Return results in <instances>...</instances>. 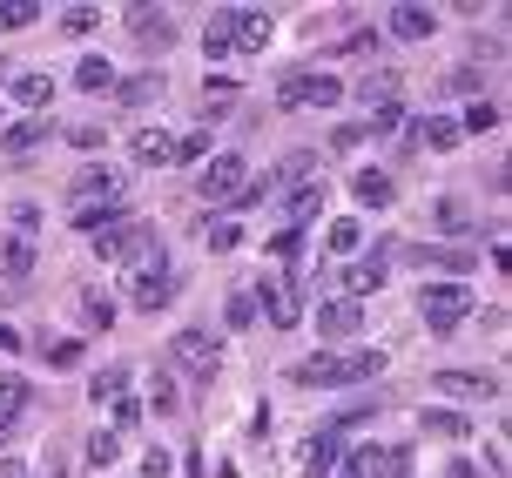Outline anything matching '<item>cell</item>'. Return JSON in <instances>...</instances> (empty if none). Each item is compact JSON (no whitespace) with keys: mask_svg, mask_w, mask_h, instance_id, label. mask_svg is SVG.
<instances>
[{"mask_svg":"<svg viewBox=\"0 0 512 478\" xmlns=\"http://www.w3.org/2000/svg\"><path fill=\"white\" fill-rule=\"evenodd\" d=\"M115 88H122V101H128V108H142V101H155V95H162V75H135V81H115Z\"/></svg>","mask_w":512,"mask_h":478,"instance_id":"obj_28","label":"cell"},{"mask_svg":"<svg viewBox=\"0 0 512 478\" xmlns=\"http://www.w3.org/2000/svg\"><path fill=\"white\" fill-rule=\"evenodd\" d=\"M48 142V122H14V128H0V149L7 155H34Z\"/></svg>","mask_w":512,"mask_h":478,"instance_id":"obj_16","label":"cell"},{"mask_svg":"<svg viewBox=\"0 0 512 478\" xmlns=\"http://www.w3.org/2000/svg\"><path fill=\"white\" fill-rule=\"evenodd\" d=\"M411 263H438V270H459V277H465V270H479V256H472V250H418Z\"/></svg>","mask_w":512,"mask_h":478,"instance_id":"obj_26","label":"cell"},{"mask_svg":"<svg viewBox=\"0 0 512 478\" xmlns=\"http://www.w3.org/2000/svg\"><path fill=\"white\" fill-rule=\"evenodd\" d=\"M0 478H21V458H0Z\"/></svg>","mask_w":512,"mask_h":478,"instance_id":"obj_48","label":"cell"},{"mask_svg":"<svg viewBox=\"0 0 512 478\" xmlns=\"http://www.w3.org/2000/svg\"><path fill=\"white\" fill-rule=\"evenodd\" d=\"M378 371H384L378 351H351V357H344V351H317V357H304L290 378L310 384V391H344V384H371Z\"/></svg>","mask_w":512,"mask_h":478,"instance_id":"obj_1","label":"cell"},{"mask_svg":"<svg viewBox=\"0 0 512 478\" xmlns=\"http://www.w3.org/2000/svg\"><path fill=\"white\" fill-rule=\"evenodd\" d=\"M277 101H283V108H337V101H344V88H337L331 75H290L277 88Z\"/></svg>","mask_w":512,"mask_h":478,"instance_id":"obj_7","label":"cell"},{"mask_svg":"<svg viewBox=\"0 0 512 478\" xmlns=\"http://www.w3.org/2000/svg\"><path fill=\"white\" fill-rule=\"evenodd\" d=\"M209 155V135H189V142H176V162H203Z\"/></svg>","mask_w":512,"mask_h":478,"instance_id":"obj_44","label":"cell"},{"mask_svg":"<svg viewBox=\"0 0 512 478\" xmlns=\"http://www.w3.org/2000/svg\"><path fill=\"white\" fill-rule=\"evenodd\" d=\"M344 290H351V303H358L364 290H384V263H351V270H344Z\"/></svg>","mask_w":512,"mask_h":478,"instance_id":"obj_25","label":"cell"},{"mask_svg":"<svg viewBox=\"0 0 512 478\" xmlns=\"http://www.w3.org/2000/svg\"><path fill=\"white\" fill-rule=\"evenodd\" d=\"M81 310H88V324H95V330H108V324H115V303H108V297H95V290L81 297Z\"/></svg>","mask_w":512,"mask_h":478,"instance_id":"obj_36","label":"cell"},{"mask_svg":"<svg viewBox=\"0 0 512 478\" xmlns=\"http://www.w3.org/2000/svg\"><path fill=\"white\" fill-rule=\"evenodd\" d=\"M122 391H128V371H122V364H108V371H95V378H88V398H95V404H115Z\"/></svg>","mask_w":512,"mask_h":478,"instance_id":"obj_24","label":"cell"},{"mask_svg":"<svg viewBox=\"0 0 512 478\" xmlns=\"http://www.w3.org/2000/svg\"><path fill=\"white\" fill-rule=\"evenodd\" d=\"M14 223H21V236H27V229H41V209H34V202H14Z\"/></svg>","mask_w":512,"mask_h":478,"instance_id":"obj_45","label":"cell"},{"mask_svg":"<svg viewBox=\"0 0 512 478\" xmlns=\"http://www.w3.org/2000/svg\"><path fill=\"white\" fill-rule=\"evenodd\" d=\"M203 95H209V108H230V95H243L230 75H216V81H203Z\"/></svg>","mask_w":512,"mask_h":478,"instance_id":"obj_40","label":"cell"},{"mask_svg":"<svg viewBox=\"0 0 512 478\" xmlns=\"http://www.w3.org/2000/svg\"><path fill=\"white\" fill-rule=\"evenodd\" d=\"M75 88H88V95H108V88H115V68H108L102 54H81V68H75Z\"/></svg>","mask_w":512,"mask_h":478,"instance_id":"obj_20","label":"cell"},{"mask_svg":"<svg viewBox=\"0 0 512 478\" xmlns=\"http://www.w3.org/2000/svg\"><path fill=\"white\" fill-rule=\"evenodd\" d=\"M358 236H364V229L351 223V216H344V223H331V229H324V243H331L337 256H351V250H358Z\"/></svg>","mask_w":512,"mask_h":478,"instance_id":"obj_32","label":"cell"},{"mask_svg":"<svg viewBox=\"0 0 512 478\" xmlns=\"http://www.w3.org/2000/svg\"><path fill=\"white\" fill-rule=\"evenodd\" d=\"M149 404H155V411H169V404H176V378H169V371H155V384H149Z\"/></svg>","mask_w":512,"mask_h":478,"instance_id":"obj_42","label":"cell"},{"mask_svg":"<svg viewBox=\"0 0 512 478\" xmlns=\"http://www.w3.org/2000/svg\"><path fill=\"white\" fill-rule=\"evenodd\" d=\"M358 101H364V108H384V101H398V75H391V68L364 75V81H358Z\"/></svg>","mask_w":512,"mask_h":478,"instance_id":"obj_22","label":"cell"},{"mask_svg":"<svg viewBox=\"0 0 512 478\" xmlns=\"http://www.w3.org/2000/svg\"><path fill=\"white\" fill-rule=\"evenodd\" d=\"M128 27H135V41H142L149 54H162V48H169V34H176L162 7H128Z\"/></svg>","mask_w":512,"mask_h":478,"instance_id":"obj_9","label":"cell"},{"mask_svg":"<svg viewBox=\"0 0 512 478\" xmlns=\"http://www.w3.org/2000/svg\"><path fill=\"white\" fill-rule=\"evenodd\" d=\"M169 364H182V371H189V378H216V371H223V344H216V337H209V330H182L176 344H169Z\"/></svg>","mask_w":512,"mask_h":478,"instance_id":"obj_3","label":"cell"},{"mask_svg":"<svg viewBox=\"0 0 512 478\" xmlns=\"http://www.w3.org/2000/svg\"><path fill=\"white\" fill-rule=\"evenodd\" d=\"M418 310H425V330H438V337H452V330L465 324V310H472V297H465L459 283H425V290H418Z\"/></svg>","mask_w":512,"mask_h":478,"instance_id":"obj_2","label":"cell"},{"mask_svg":"<svg viewBox=\"0 0 512 478\" xmlns=\"http://www.w3.org/2000/svg\"><path fill=\"white\" fill-rule=\"evenodd\" d=\"M317 330H324V337H358V330H364V310L351 297H337V303H324V310H317Z\"/></svg>","mask_w":512,"mask_h":478,"instance_id":"obj_11","label":"cell"},{"mask_svg":"<svg viewBox=\"0 0 512 478\" xmlns=\"http://www.w3.org/2000/svg\"><path fill=\"white\" fill-rule=\"evenodd\" d=\"M61 27H68V34H88V27H102V14H95V7H68Z\"/></svg>","mask_w":512,"mask_h":478,"instance_id":"obj_41","label":"cell"},{"mask_svg":"<svg viewBox=\"0 0 512 478\" xmlns=\"http://www.w3.org/2000/svg\"><path fill=\"white\" fill-rule=\"evenodd\" d=\"M115 458H122V438H115V431H95V438H88V465L102 472V465H115Z\"/></svg>","mask_w":512,"mask_h":478,"instance_id":"obj_29","label":"cell"},{"mask_svg":"<svg viewBox=\"0 0 512 478\" xmlns=\"http://www.w3.org/2000/svg\"><path fill=\"white\" fill-rule=\"evenodd\" d=\"M351 189H358L364 209H391V176H384V169H358V176H351Z\"/></svg>","mask_w":512,"mask_h":478,"instance_id":"obj_17","label":"cell"},{"mask_svg":"<svg viewBox=\"0 0 512 478\" xmlns=\"http://www.w3.org/2000/svg\"><path fill=\"white\" fill-rule=\"evenodd\" d=\"M230 48H236V7H216L209 27H203V54H209V61H223Z\"/></svg>","mask_w":512,"mask_h":478,"instance_id":"obj_12","label":"cell"},{"mask_svg":"<svg viewBox=\"0 0 512 478\" xmlns=\"http://www.w3.org/2000/svg\"><path fill=\"white\" fill-rule=\"evenodd\" d=\"M236 48H270V14H250V7H236Z\"/></svg>","mask_w":512,"mask_h":478,"instance_id":"obj_18","label":"cell"},{"mask_svg":"<svg viewBox=\"0 0 512 478\" xmlns=\"http://www.w3.org/2000/svg\"><path fill=\"white\" fill-rule=\"evenodd\" d=\"M122 189H128L122 169H81V176H75L81 209H122Z\"/></svg>","mask_w":512,"mask_h":478,"instance_id":"obj_8","label":"cell"},{"mask_svg":"<svg viewBox=\"0 0 512 478\" xmlns=\"http://www.w3.org/2000/svg\"><path fill=\"white\" fill-rule=\"evenodd\" d=\"M438 391H452V398H486L492 391V378H472V371H438Z\"/></svg>","mask_w":512,"mask_h":478,"instance_id":"obj_23","label":"cell"},{"mask_svg":"<svg viewBox=\"0 0 512 478\" xmlns=\"http://www.w3.org/2000/svg\"><path fill=\"white\" fill-rule=\"evenodd\" d=\"M68 364H81V344H75V337L48 344V371H68Z\"/></svg>","mask_w":512,"mask_h":478,"instance_id":"obj_37","label":"cell"},{"mask_svg":"<svg viewBox=\"0 0 512 478\" xmlns=\"http://www.w3.org/2000/svg\"><path fill=\"white\" fill-rule=\"evenodd\" d=\"M0 277L7 283L34 277V243H27V236H0Z\"/></svg>","mask_w":512,"mask_h":478,"instance_id":"obj_13","label":"cell"},{"mask_svg":"<svg viewBox=\"0 0 512 478\" xmlns=\"http://www.w3.org/2000/svg\"><path fill=\"white\" fill-rule=\"evenodd\" d=\"M48 95H54L48 75H21V81H14V101H27V108H48Z\"/></svg>","mask_w":512,"mask_h":478,"instance_id":"obj_27","label":"cell"},{"mask_svg":"<svg viewBox=\"0 0 512 478\" xmlns=\"http://www.w3.org/2000/svg\"><path fill=\"white\" fill-rule=\"evenodd\" d=\"M398 122H405V108H398V101H384V108H371V122H364V135H371V128H378V135H391Z\"/></svg>","mask_w":512,"mask_h":478,"instance_id":"obj_34","label":"cell"},{"mask_svg":"<svg viewBox=\"0 0 512 478\" xmlns=\"http://www.w3.org/2000/svg\"><path fill=\"white\" fill-rule=\"evenodd\" d=\"M331 465H337V431H324V438H310V445H304V472L310 478H331Z\"/></svg>","mask_w":512,"mask_h":478,"instance_id":"obj_21","label":"cell"},{"mask_svg":"<svg viewBox=\"0 0 512 478\" xmlns=\"http://www.w3.org/2000/svg\"><path fill=\"white\" fill-rule=\"evenodd\" d=\"M108 418H115V431H135V425H142V404H135V398H128V391H122V398H115V411H108Z\"/></svg>","mask_w":512,"mask_h":478,"instance_id":"obj_38","label":"cell"},{"mask_svg":"<svg viewBox=\"0 0 512 478\" xmlns=\"http://www.w3.org/2000/svg\"><path fill=\"white\" fill-rule=\"evenodd\" d=\"M425 425H432L438 438H472V418H459V411H432Z\"/></svg>","mask_w":512,"mask_h":478,"instance_id":"obj_33","label":"cell"},{"mask_svg":"<svg viewBox=\"0 0 512 478\" xmlns=\"http://www.w3.org/2000/svg\"><path fill=\"white\" fill-rule=\"evenodd\" d=\"M21 411H27V378L0 371V425H21Z\"/></svg>","mask_w":512,"mask_h":478,"instance_id":"obj_19","label":"cell"},{"mask_svg":"<svg viewBox=\"0 0 512 478\" xmlns=\"http://www.w3.org/2000/svg\"><path fill=\"white\" fill-rule=\"evenodd\" d=\"M492 122H499V108H492V101H472V108H465V128H472V135H486Z\"/></svg>","mask_w":512,"mask_h":478,"instance_id":"obj_39","label":"cell"},{"mask_svg":"<svg viewBox=\"0 0 512 478\" xmlns=\"http://www.w3.org/2000/svg\"><path fill=\"white\" fill-rule=\"evenodd\" d=\"M411 142H418L425 155H445L452 142H459V122H445V115H425V122L411 128Z\"/></svg>","mask_w":512,"mask_h":478,"instance_id":"obj_14","label":"cell"},{"mask_svg":"<svg viewBox=\"0 0 512 478\" xmlns=\"http://www.w3.org/2000/svg\"><path fill=\"white\" fill-rule=\"evenodd\" d=\"M34 21H41L34 0H0V27H34Z\"/></svg>","mask_w":512,"mask_h":478,"instance_id":"obj_31","label":"cell"},{"mask_svg":"<svg viewBox=\"0 0 512 478\" xmlns=\"http://www.w3.org/2000/svg\"><path fill=\"white\" fill-rule=\"evenodd\" d=\"M142 478H169V458H162V452H149V458H142Z\"/></svg>","mask_w":512,"mask_h":478,"instance_id":"obj_46","label":"cell"},{"mask_svg":"<svg viewBox=\"0 0 512 478\" xmlns=\"http://www.w3.org/2000/svg\"><path fill=\"white\" fill-rule=\"evenodd\" d=\"M243 182H250L243 155H216V162H203V202H223V209H236Z\"/></svg>","mask_w":512,"mask_h":478,"instance_id":"obj_4","label":"cell"},{"mask_svg":"<svg viewBox=\"0 0 512 478\" xmlns=\"http://www.w3.org/2000/svg\"><path fill=\"white\" fill-rule=\"evenodd\" d=\"M317 202H324V189H297V196H290V223H310Z\"/></svg>","mask_w":512,"mask_h":478,"instance_id":"obj_35","label":"cell"},{"mask_svg":"<svg viewBox=\"0 0 512 478\" xmlns=\"http://www.w3.org/2000/svg\"><path fill=\"white\" fill-rule=\"evenodd\" d=\"M344 472H351V478H405L411 472V452H405V445H358Z\"/></svg>","mask_w":512,"mask_h":478,"instance_id":"obj_6","label":"cell"},{"mask_svg":"<svg viewBox=\"0 0 512 478\" xmlns=\"http://www.w3.org/2000/svg\"><path fill=\"white\" fill-rule=\"evenodd\" d=\"M169 297V263H162V256H135V270H128V303H135V310H155V303Z\"/></svg>","mask_w":512,"mask_h":478,"instance_id":"obj_5","label":"cell"},{"mask_svg":"<svg viewBox=\"0 0 512 478\" xmlns=\"http://www.w3.org/2000/svg\"><path fill=\"white\" fill-rule=\"evenodd\" d=\"M14 344H21V337H14V330H7V324H0V351H14Z\"/></svg>","mask_w":512,"mask_h":478,"instance_id":"obj_49","label":"cell"},{"mask_svg":"<svg viewBox=\"0 0 512 478\" xmlns=\"http://www.w3.org/2000/svg\"><path fill=\"white\" fill-rule=\"evenodd\" d=\"M230 324H236V330H243V324H256V303H250V290H236V297H230Z\"/></svg>","mask_w":512,"mask_h":478,"instance_id":"obj_43","label":"cell"},{"mask_svg":"<svg viewBox=\"0 0 512 478\" xmlns=\"http://www.w3.org/2000/svg\"><path fill=\"white\" fill-rule=\"evenodd\" d=\"M452 478H486V472H479V465H465V458H459V465H452Z\"/></svg>","mask_w":512,"mask_h":478,"instance_id":"obj_47","label":"cell"},{"mask_svg":"<svg viewBox=\"0 0 512 478\" xmlns=\"http://www.w3.org/2000/svg\"><path fill=\"white\" fill-rule=\"evenodd\" d=\"M391 34H398V41H432V34H438V14L405 0V7H391Z\"/></svg>","mask_w":512,"mask_h":478,"instance_id":"obj_10","label":"cell"},{"mask_svg":"<svg viewBox=\"0 0 512 478\" xmlns=\"http://www.w3.org/2000/svg\"><path fill=\"white\" fill-rule=\"evenodd\" d=\"M135 162H142V169H162V162H176V142H169L162 128H142V135H135Z\"/></svg>","mask_w":512,"mask_h":478,"instance_id":"obj_15","label":"cell"},{"mask_svg":"<svg viewBox=\"0 0 512 478\" xmlns=\"http://www.w3.org/2000/svg\"><path fill=\"white\" fill-rule=\"evenodd\" d=\"M432 216H438V229H452V236H459V229H472V209H465L459 196H445V202L432 209Z\"/></svg>","mask_w":512,"mask_h":478,"instance_id":"obj_30","label":"cell"}]
</instances>
